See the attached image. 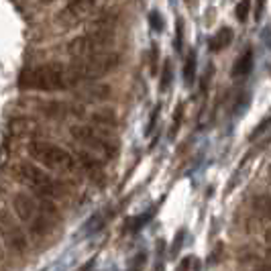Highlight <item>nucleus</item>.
Instances as JSON below:
<instances>
[{
  "label": "nucleus",
  "instance_id": "obj_1",
  "mask_svg": "<svg viewBox=\"0 0 271 271\" xmlns=\"http://www.w3.org/2000/svg\"><path fill=\"white\" fill-rule=\"evenodd\" d=\"M84 84L76 65H61L57 61L41 63L25 67L19 76L21 90H37V92H63Z\"/></svg>",
  "mask_w": 271,
  "mask_h": 271
},
{
  "label": "nucleus",
  "instance_id": "obj_2",
  "mask_svg": "<svg viewBox=\"0 0 271 271\" xmlns=\"http://www.w3.org/2000/svg\"><path fill=\"white\" fill-rule=\"evenodd\" d=\"M13 176L25 184L31 192L37 194V198H61L63 196V186L59 182H55L45 170H41L39 165L31 163V161H19L13 165Z\"/></svg>",
  "mask_w": 271,
  "mask_h": 271
},
{
  "label": "nucleus",
  "instance_id": "obj_3",
  "mask_svg": "<svg viewBox=\"0 0 271 271\" xmlns=\"http://www.w3.org/2000/svg\"><path fill=\"white\" fill-rule=\"evenodd\" d=\"M72 137L82 143L92 155H100L104 159H114L118 155V141L116 137L104 128L98 126H86V124H74L70 128Z\"/></svg>",
  "mask_w": 271,
  "mask_h": 271
},
{
  "label": "nucleus",
  "instance_id": "obj_4",
  "mask_svg": "<svg viewBox=\"0 0 271 271\" xmlns=\"http://www.w3.org/2000/svg\"><path fill=\"white\" fill-rule=\"evenodd\" d=\"M112 41H114V27L94 25V27H90L88 33H84L67 43V53L74 59L100 55V53H106V49L112 45Z\"/></svg>",
  "mask_w": 271,
  "mask_h": 271
},
{
  "label": "nucleus",
  "instance_id": "obj_5",
  "mask_svg": "<svg viewBox=\"0 0 271 271\" xmlns=\"http://www.w3.org/2000/svg\"><path fill=\"white\" fill-rule=\"evenodd\" d=\"M27 151H29V157L31 159L39 161L47 170L63 172V174H76L80 170L76 157L70 151H65V149H61V147H57L53 143H47V141H31L29 147H27Z\"/></svg>",
  "mask_w": 271,
  "mask_h": 271
},
{
  "label": "nucleus",
  "instance_id": "obj_6",
  "mask_svg": "<svg viewBox=\"0 0 271 271\" xmlns=\"http://www.w3.org/2000/svg\"><path fill=\"white\" fill-rule=\"evenodd\" d=\"M13 208H15V214L19 216V220L21 222H25V224H29V228H31V232L35 234V236H43V234H47L49 230H51V218H47L41 210H39V206H37V200L33 198V196H29V194H17L15 198H13Z\"/></svg>",
  "mask_w": 271,
  "mask_h": 271
},
{
  "label": "nucleus",
  "instance_id": "obj_7",
  "mask_svg": "<svg viewBox=\"0 0 271 271\" xmlns=\"http://www.w3.org/2000/svg\"><path fill=\"white\" fill-rule=\"evenodd\" d=\"M74 65H76L82 82L98 80V78L106 76L108 72H112L118 65V55L106 51V53H100V55H92V57H84V59H74Z\"/></svg>",
  "mask_w": 271,
  "mask_h": 271
},
{
  "label": "nucleus",
  "instance_id": "obj_8",
  "mask_svg": "<svg viewBox=\"0 0 271 271\" xmlns=\"http://www.w3.org/2000/svg\"><path fill=\"white\" fill-rule=\"evenodd\" d=\"M0 230H3V239L9 245L11 251H15L19 255H23L27 251V247H29L27 236H25L23 228L19 226V222L13 218V214L9 210L0 212Z\"/></svg>",
  "mask_w": 271,
  "mask_h": 271
},
{
  "label": "nucleus",
  "instance_id": "obj_9",
  "mask_svg": "<svg viewBox=\"0 0 271 271\" xmlns=\"http://www.w3.org/2000/svg\"><path fill=\"white\" fill-rule=\"evenodd\" d=\"M96 9H98V5L94 3V0H72V3L65 5V9H63L59 15H61V19H63L65 23L74 25V23H78V21L90 17Z\"/></svg>",
  "mask_w": 271,
  "mask_h": 271
},
{
  "label": "nucleus",
  "instance_id": "obj_10",
  "mask_svg": "<svg viewBox=\"0 0 271 271\" xmlns=\"http://www.w3.org/2000/svg\"><path fill=\"white\" fill-rule=\"evenodd\" d=\"M74 157H76L80 170H84L88 176H92V178H96V180L102 182V178H104L102 161H98V159H96L92 153H88V151H78V155H74Z\"/></svg>",
  "mask_w": 271,
  "mask_h": 271
},
{
  "label": "nucleus",
  "instance_id": "obj_11",
  "mask_svg": "<svg viewBox=\"0 0 271 271\" xmlns=\"http://www.w3.org/2000/svg\"><path fill=\"white\" fill-rule=\"evenodd\" d=\"M232 39H234L232 29H230V27H222V29H218V31L208 39V47H210L212 53H218V51L226 49V47L232 43Z\"/></svg>",
  "mask_w": 271,
  "mask_h": 271
},
{
  "label": "nucleus",
  "instance_id": "obj_12",
  "mask_svg": "<svg viewBox=\"0 0 271 271\" xmlns=\"http://www.w3.org/2000/svg\"><path fill=\"white\" fill-rule=\"evenodd\" d=\"M41 110H43V114L49 116V118H65L67 114H78V112H82V108L63 104V102H47V104L41 106Z\"/></svg>",
  "mask_w": 271,
  "mask_h": 271
},
{
  "label": "nucleus",
  "instance_id": "obj_13",
  "mask_svg": "<svg viewBox=\"0 0 271 271\" xmlns=\"http://www.w3.org/2000/svg\"><path fill=\"white\" fill-rule=\"evenodd\" d=\"M253 61H255L253 49L243 51V53L236 57L234 65H232V78H245V76H249L251 70H253Z\"/></svg>",
  "mask_w": 271,
  "mask_h": 271
},
{
  "label": "nucleus",
  "instance_id": "obj_14",
  "mask_svg": "<svg viewBox=\"0 0 271 271\" xmlns=\"http://www.w3.org/2000/svg\"><path fill=\"white\" fill-rule=\"evenodd\" d=\"M78 96H80L82 100H88V102H98V100H104V98L110 96V88L104 86V84H94V86L82 90Z\"/></svg>",
  "mask_w": 271,
  "mask_h": 271
},
{
  "label": "nucleus",
  "instance_id": "obj_15",
  "mask_svg": "<svg viewBox=\"0 0 271 271\" xmlns=\"http://www.w3.org/2000/svg\"><path fill=\"white\" fill-rule=\"evenodd\" d=\"M92 120L98 124V128L100 126H116V114H114V110L110 108H102V110H98V112H94V116H92Z\"/></svg>",
  "mask_w": 271,
  "mask_h": 271
},
{
  "label": "nucleus",
  "instance_id": "obj_16",
  "mask_svg": "<svg viewBox=\"0 0 271 271\" xmlns=\"http://www.w3.org/2000/svg\"><path fill=\"white\" fill-rule=\"evenodd\" d=\"M153 214H155V208H151L145 216L141 214V216H134V218H130L128 222H124V232H137L139 228H143L151 218H153Z\"/></svg>",
  "mask_w": 271,
  "mask_h": 271
},
{
  "label": "nucleus",
  "instance_id": "obj_17",
  "mask_svg": "<svg viewBox=\"0 0 271 271\" xmlns=\"http://www.w3.org/2000/svg\"><path fill=\"white\" fill-rule=\"evenodd\" d=\"M253 208L255 214H259L265 220H271V198L269 196H259L253 200Z\"/></svg>",
  "mask_w": 271,
  "mask_h": 271
},
{
  "label": "nucleus",
  "instance_id": "obj_18",
  "mask_svg": "<svg viewBox=\"0 0 271 271\" xmlns=\"http://www.w3.org/2000/svg\"><path fill=\"white\" fill-rule=\"evenodd\" d=\"M196 78V51H190L186 57V65H184V80L190 86Z\"/></svg>",
  "mask_w": 271,
  "mask_h": 271
},
{
  "label": "nucleus",
  "instance_id": "obj_19",
  "mask_svg": "<svg viewBox=\"0 0 271 271\" xmlns=\"http://www.w3.org/2000/svg\"><path fill=\"white\" fill-rule=\"evenodd\" d=\"M174 82V72H172V59H165L163 61V70H161V80H159V90L161 92H167L170 86Z\"/></svg>",
  "mask_w": 271,
  "mask_h": 271
},
{
  "label": "nucleus",
  "instance_id": "obj_20",
  "mask_svg": "<svg viewBox=\"0 0 271 271\" xmlns=\"http://www.w3.org/2000/svg\"><path fill=\"white\" fill-rule=\"evenodd\" d=\"M269 126H271V114H269V116H265V118H263V120L257 124V126H255V130L249 134V141H255L257 137H261V134H263V132H265Z\"/></svg>",
  "mask_w": 271,
  "mask_h": 271
},
{
  "label": "nucleus",
  "instance_id": "obj_21",
  "mask_svg": "<svg viewBox=\"0 0 271 271\" xmlns=\"http://www.w3.org/2000/svg\"><path fill=\"white\" fill-rule=\"evenodd\" d=\"M145 263H147V253L145 251L143 253H137V255L132 257V263H130L128 271H141L145 267Z\"/></svg>",
  "mask_w": 271,
  "mask_h": 271
},
{
  "label": "nucleus",
  "instance_id": "obj_22",
  "mask_svg": "<svg viewBox=\"0 0 271 271\" xmlns=\"http://www.w3.org/2000/svg\"><path fill=\"white\" fill-rule=\"evenodd\" d=\"M249 11H251V5H249V3H239L236 9H234V13H236V21H239V23H247V19H249Z\"/></svg>",
  "mask_w": 271,
  "mask_h": 271
},
{
  "label": "nucleus",
  "instance_id": "obj_23",
  "mask_svg": "<svg viewBox=\"0 0 271 271\" xmlns=\"http://www.w3.org/2000/svg\"><path fill=\"white\" fill-rule=\"evenodd\" d=\"M159 112H161V106L157 104V106L153 108L151 116H149V122H147V130H145V134H147V137H149V134H153V130H155V124H157V118H159Z\"/></svg>",
  "mask_w": 271,
  "mask_h": 271
},
{
  "label": "nucleus",
  "instance_id": "obj_24",
  "mask_svg": "<svg viewBox=\"0 0 271 271\" xmlns=\"http://www.w3.org/2000/svg\"><path fill=\"white\" fill-rule=\"evenodd\" d=\"M182 118H184V104H180V106H178V116H174V124H172V137H176V132L180 130Z\"/></svg>",
  "mask_w": 271,
  "mask_h": 271
},
{
  "label": "nucleus",
  "instance_id": "obj_25",
  "mask_svg": "<svg viewBox=\"0 0 271 271\" xmlns=\"http://www.w3.org/2000/svg\"><path fill=\"white\" fill-rule=\"evenodd\" d=\"M149 23H151V27H153L155 31H159V33H161V29H163V21H161V17H159V13H157V11H153V13L149 15Z\"/></svg>",
  "mask_w": 271,
  "mask_h": 271
},
{
  "label": "nucleus",
  "instance_id": "obj_26",
  "mask_svg": "<svg viewBox=\"0 0 271 271\" xmlns=\"http://www.w3.org/2000/svg\"><path fill=\"white\" fill-rule=\"evenodd\" d=\"M182 43H184V23L178 21V39H176V49L178 51L182 49Z\"/></svg>",
  "mask_w": 271,
  "mask_h": 271
},
{
  "label": "nucleus",
  "instance_id": "obj_27",
  "mask_svg": "<svg viewBox=\"0 0 271 271\" xmlns=\"http://www.w3.org/2000/svg\"><path fill=\"white\" fill-rule=\"evenodd\" d=\"M184 230H180L178 232V236H176V241H174V247H172V255H178L180 253V249H182V239H184Z\"/></svg>",
  "mask_w": 271,
  "mask_h": 271
},
{
  "label": "nucleus",
  "instance_id": "obj_28",
  "mask_svg": "<svg viewBox=\"0 0 271 271\" xmlns=\"http://www.w3.org/2000/svg\"><path fill=\"white\" fill-rule=\"evenodd\" d=\"M151 72L157 74V47L151 45Z\"/></svg>",
  "mask_w": 271,
  "mask_h": 271
},
{
  "label": "nucleus",
  "instance_id": "obj_29",
  "mask_svg": "<svg viewBox=\"0 0 271 271\" xmlns=\"http://www.w3.org/2000/svg\"><path fill=\"white\" fill-rule=\"evenodd\" d=\"M190 259L192 257H186L182 263H180V267H178V271H188V267H190Z\"/></svg>",
  "mask_w": 271,
  "mask_h": 271
},
{
  "label": "nucleus",
  "instance_id": "obj_30",
  "mask_svg": "<svg viewBox=\"0 0 271 271\" xmlns=\"http://www.w3.org/2000/svg\"><path fill=\"white\" fill-rule=\"evenodd\" d=\"M255 271H271V261H269V263H261V265H257Z\"/></svg>",
  "mask_w": 271,
  "mask_h": 271
},
{
  "label": "nucleus",
  "instance_id": "obj_31",
  "mask_svg": "<svg viewBox=\"0 0 271 271\" xmlns=\"http://www.w3.org/2000/svg\"><path fill=\"white\" fill-rule=\"evenodd\" d=\"M92 267H94V259H90L86 265H82V267H80V271H90Z\"/></svg>",
  "mask_w": 271,
  "mask_h": 271
},
{
  "label": "nucleus",
  "instance_id": "obj_32",
  "mask_svg": "<svg viewBox=\"0 0 271 271\" xmlns=\"http://www.w3.org/2000/svg\"><path fill=\"white\" fill-rule=\"evenodd\" d=\"M263 9H265V5H263V3H259V5H257V15H255V19H257V21L261 19V13H263Z\"/></svg>",
  "mask_w": 271,
  "mask_h": 271
},
{
  "label": "nucleus",
  "instance_id": "obj_33",
  "mask_svg": "<svg viewBox=\"0 0 271 271\" xmlns=\"http://www.w3.org/2000/svg\"><path fill=\"white\" fill-rule=\"evenodd\" d=\"M267 174H269V184H271V165H269V172Z\"/></svg>",
  "mask_w": 271,
  "mask_h": 271
},
{
  "label": "nucleus",
  "instance_id": "obj_34",
  "mask_svg": "<svg viewBox=\"0 0 271 271\" xmlns=\"http://www.w3.org/2000/svg\"><path fill=\"white\" fill-rule=\"evenodd\" d=\"M0 259H3V245H0Z\"/></svg>",
  "mask_w": 271,
  "mask_h": 271
},
{
  "label": "nucleus",
  "instance_id": "obj_35",
  "mask_svg": "<svg viewBox=\"0 0 271 271\" xmlns=\"http://www.w3.org/2000/svg\"><path fill=\"white\" fill-rule=\"evenodd\" d=\"M157 271H163V267H159V269H157Z\"/></svg>",
  "mask_w": 271,
  "mask_h": 271
}]
</instances>
